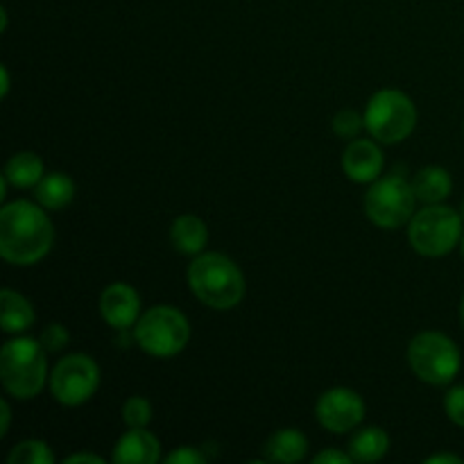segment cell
Listing matches in <instances>:
<instances>
[{
	"label": "cell",
	"mask_w": 464,
	"mask_h": 464,
	"mask_svg": "<svg viewBox=\"0 0 464 464\" xmlns=\"http://www.w3.org/2000/svg\"><path fill=\"white\" fill-rule=\"evenodd\" d=\"M32 324H34L32 304L16 290L5 288L0 293V326L5 334H23Z\"/></svg>",
	"instance_id": "9a60e30c"
},
{
	"label": "cell",
	"mask_w": 464,
	"mask_h": 464,
	"mask_svg": "<svg viewBox=\"0 0 464 464\" xmlns=\"http://www.w3.org/2000/svg\"><path fill=\"white\" fill-rule=\"evenodd\" d=\"M308 453V438L297 429H281L267 440L266 458L270 462L295 464L302 462Z\"/></svg>",
	"instance_id": "2e32d148"
},
{
	"label": "cell",
	"mask_w": 464,
	"mask_h": 464,
	"mask_svg": "<svg viewBox=\"0 0 464 464\" xmlns=\"http://www.w3.org/2000/svg\"><path fill=\"white\" fill-rule=\"evenodd\" d=\"M34 195L45 211H62L75 198V181L66 172H50L34 186Z\"/></svg>",
	"instance_id": "e0dca14e"
},
{
	"label": "cell",
	"mask_w": 464,
	"mask_h": 464,
	"mask_svg": "<svg viewBox=\"0 0 464 464\" xmlns=\"http://www.w3.org/2000/svg\"><path fill=\"white\" fill-rule=\"evenodd\" d=\"M460 216L464 218V199H462V204H460Z\"/></svg>",
	"instance_id": "836d02e7"
},
{
	"label": "cell",
	"mask_w": 464,
	"mask_h": 464,
	"mask_svg": "<svg viewBox=\"0 0 464 464\" xmlns=\"http://www.w3.org/2000/svg\"><path fill=\"white\" fill-rule=\"evenodd\" d=\"M460 252H462V256H464V234H462V240H460Z\"/></svg>",
	"instance_id": "d6a6232c"
},
{
	"label": "cell",
	"mask_w": 464,
	"mask_h": 464,
	"mask_svg": "<svg viewBox=\"0 0 464 464\" xmlns=\"http://www.w3.org/2000/svg\"><path fill=\"white\" fill-rule=\"evenodd\" d=\"M190 324L175 306H152L134 326V343L154 358H172L186 349Z\"/></svg>",
	"instance_id": "8992f818"
},
{
	"label": "cell",
	"mask_w": 464,
	"mask_h": 464,
	"mask_svg": "<svg viewBox=\"0 0 464 464\" xmlns=\"http://www.w3.org/2000/svg\"><path fill=\"white\" fill-rule=\"evenodd\" d=\"M104 464V458L100 456H93V453H75V456H68L63 464Z\"/></svg>",
	"instance_id": "83f0119b"
},
{
	"label": "cell",
	"mask_w": 464,
	"mask_h": 464,
	"mask_svg": "<svg viewBox=\"0 0 464 464\" xmlns=\"http://www.w3.org/2000/svg\"><path fill=\"white\" fill-rule=\"evenodd\" d=\"M343 170L356 184H374L383 170V152L372 139H353L344 148Z\"/></svg>",
	"instance_id": "7c38bea8"
},
{
	"label": "cell",
	"mask_w": 464,
	"mask_h": 464,
	"mask_svg": "<svg viewBox=\"0 0 464 464\" xmlns=\"http://www.w3.org/2000/svg\"><path fill=\"white\" fill-rule=\"evenodd\" d=\"M188 285L195 297L213 311H231L245 297V276L229 256L202 252L188 266Z\"/></svg>",
	"instance_id": "7a4b0ae2"
},
{
	"label": "cell",
	"mask_w": 464,
	"mask_h": 464,
	"mask_svg": "<svg viewBox=\"0 0 464 464\" xmlns=\"http://www.w3.org/2000/svg\"><path fill=\"white\" fill-rule=\"evenodd\" d=\"M417 127V107L403 91H376L365 109V130L383 145L406 140Z\"/></svg>",
	"instance_id": "52a82bcc"
},
{
	"label": "cell",
	"mask_w": 464,
	"mask_h": 464,
	"mask_svg": "<svg viewBox=\"0 0 464 464\" xmlns=\"http://www.w3.org/2000/svg\"><path fill=\"white\" fill-rule=\"evenodd\" d=\"M39 343L44 344V349L48 353H57V352H63V349L68 347V343H71V334H68V329L63 324H59V322H54V324H48L44 329V334H41Z\"/></svg>",
	"instance_id": "cb8c5ba5"
},
{
	"label": "cell",
	"mask_w": 464,
	"mask_h": 464,
	"mask_svg": "<svg viewBox=\"0 0 464 464\" xmlns=\"http://www.w3.org/2000/svg\"><path fill=\"white\" fill-rule=\"evenodd\" d=\"M161 460V444L148 429H130L113 449L116 464H157Z\"/></svg>",
	"instance_id": "4fadbf2b"
},
{
	"label": "cell",
	"mask_w": 464,
	"mask_h": 464,
	"mask_svg": "<svg viewBox=\"0 0 464 464\" xmlns=\"http://www.w3.org/2000/svg\"><path fill=\"white\" fill-rule=\"evenodd\" d=\"M460 322H462V326H464V297H462V302H460Z\"/></svg>",
	"instance_id": "1f68e13d"
},
{
	"label": "cell",
	"mask_w": 464,
	"mask_h": 464,
	"mask_svg": "<svg viewBox=\"0 0 464 464\" xmlns=\"http://www.w3.org/2000/svg\"><path fill=\"white\" fill-rule=\"evenodd\" d=\"M315 415L322 429L335 435H344L362 424L365 401L361 394L349 388H331L317 399Z\"/></svg>",
	"instance_id": "30bf717a"
},
{
	"label": "cell",
	"mask_w": 464,
	"mask_h": 464,
	"mask_svg": "<svg viewBox=\"0 0 464 464\" xmlns=\"http://www.w3.org/2000/svg\"><path fill=\"white\" fill-rule=\"evenodd\" d=\"M166 462L168 464H204V462H207V458H204V453L199 451V449L179 447L166 458Z\"/></svg>",
	"instance_id": "484cf974"
},
{
	"label": "cell",
	"mask_w": 464,
	"mask_h": 464,
	"mask_svg": "<svg viewBox=\"0 0 464 464\" xmlns=\"http://www.w3.org/2000/svg\"><path fill=\"white\" fill-rule=\"evenodd\" d=\"M415 202V188L406 177H379L365 195V213L381 229H399L412 220Z\"/></svg>",
	"instance_id": "ba28073f"
},
{
	"label": "cell",
	"mask_w": 464,
	"mask_h": 464,
	"mask_svg": "<svg viewBox=\"0 0 464 464\" xmlns=\"http://www.w3.org/2000/svg\"><path fill=\"white\" fill-rule=\"evenodd\" d=\"M0 415H3V424H0V438H5L9 430V417H12V411H9L7 401H0Z\"/></svg>",
	"instance_id": "f546056e"
},
{
	"label": "cell",
	"mask_w": 464,
	"mask_h": 464,
	"mask_svg": "<svg viewBox=\"0 0 464 464\" xmlns=\"http://www.w3.org/2000/svg\"><path fill=\"white\" fill-rule=\"evenodd\" d=\"M408 362L417 379L424 383L449 385L460 374L462 353L442 331H424L408 344Z\"/></svg>",
	"instance_id": "5b68a950"
},
{
	"label": "cell",
	"mask_w": 464,
	"mask_h": 464,
	"mask_svg": "<svg viewBox=\"0 0 464 464\" xmlns=\"http://www.w3.org/2000/svg\"><path fill=\"white\" fill-rule=\"evenodd\" d=\"M460 211L444 204H426L408 222V240L421 256L440 258L460 247L464 234Z\"/></svg>",
	"instance_id": "277c9868"
},
{
	"label": "cell",
	"mask_w": 464,
	"mask_h": 464,
	"mask_svg": "<svg viewBox=\"0 0 464 464\" xmlns=\"http://www.w3.org/2000/svg\"><path fill=\"white\" fill-rule=\"evenodd\" d=\"M170 243L175 252L184 254V256H198L208 243L207 225L193 213H184V216L175 218V222H172Z\"/></svg>",
	"instance_id": "5bb4252c"
},
{
	"label": "cell",
	"mask_w": 464,
	"mask_h": 464,
	"mask_svg": "<svg viewBox=\"0 0 464 464\" xmlns=\"http://www.w3.org/2000/svg\"><path fill=\"white\" fill-rule=\"evenodd\" d=\"M122 421L130 429H148L152 421V403L143 397H130L122 403Z\"/></svg>",
	"instance_id": "7402d4cb"
},
{
	"label": "cell",
	"mask_w": 464,
	"mask_h": 464,
	"mask_svg": "<svg viewBox=\"0 0 464 464\" xmlns=\"http://www.w3.org/2000/svg\"><path fill=\"white\" fill-rule=\"evenodd\" d=\"M362 127H365V116H361V113L353 111V109H343V111H338L334 116V134L338 136V139H358Z\"/></svg>",
	"instance_id": "603a6c76"
},
{
	"label": "cell",
	"mask_w": 464,
	"mask_h": 464,
	"mask_svg": "<svg viewBox=\"0 0 464 464\" xmlns=\"http://www.w3.org/2000/svg\"><path fill=\"white\" fill-rule=\"evenodd\" d=\"M390 451V435L385 433L379 426H367L361 429L349 442V456L353 458V462L370 464L385 458V453Z\"/></svg>",
	"instance_id": "d6986e66"
},
{
	"label": "cell",
	"mask_w": 464,
	"mask_h": 464,
	"mask_svg": "<svg viewBox=\"0 0 464 464\" xmlns=\"http://www.w3.org/2000/svg\"><path fill=\"white\" fill-rule=\"evenodd\" d=\"M54 227L39 202L5 204L0 211V256L12 266H34L53 249Z\"/></svg>",
	"instance_id": "6da1fadb"
},
{
	"label": "cell",
	"mask_w": 464,
	"mask_h": 464,
	"mask_svg": "<svg viewBox=\"0 0 464 464\" xmlns=\"http://www.w3.org/2000/svg\"><path fill=\"white\" fill-rule=\"evenodd\" d=\"M0 75H3V86H0V95H3V98H7V93H9V71H7V66L0 68Z\"/></svg>",
	"instance_id": "4dcf8cb0"
},
{
	"label": "cell",
	"mask_w": 464,
	"mask_h": 464,
	"mask_svg": "<svg viewBox=\"0 0 464 464\" xmlns=\"http://www.w3.org/2000/svg\"><path fill=\"white\" fill-rule=\"evenodd\" d=\"M100 385V367L86 353H71L59 358L54 370L50 372V394L62 406H82L89 401Z\"/></svg>",
	"instance_id": "9c48e42d"
},
{
	"label": "cell",
	"mask_w": 464,
	"mask_h": 464,
	"mask_svg": "<svg viewBox=\"0 0 464 464\" xmlns=\"http://www.w3.org/2000/svg\"><path fill=\"white\" fill-rule=\"evenodd\" d=\"M412 188L420 202L424 204H442L451 195L453 179L447 168L442 166H426L417 172L412 179Z\"/></svg>",
	"instance_id": "ac0fdd59"
},
{
	"label": "cell",
	"mask_w": 464,
	"mask_h": 464,
	"mask_svg": "<svg viewBox=\"0 0 464 464\" xmlns=\"http://www.w3.org/2000/svg\"><path fill=\"white\" fill-rule=\"evenodd\" d=\"M100 315L107 322L111 329H134L140 313V297L130 284H118L107 285L100 295Z\"/></svg>",
	"instance_id": "8fae6325"
},
{
	"label": "cell",
	"mask_w": 464,
	"mask_h": 464,
	"mask_svg": "<svg viewBox=\"0 0 464 464\" xmlns=\"http://www.w3.org/2000/svg\"><path fill=\"white\" fill-rule=\"evenodd\" d=\"M353 458L349 453L338 451V449H329V451H322L313 458V464H352Z\"/></svg>",
	"instance_id": "4316f807"
},
{
	"label": "cell",
	"mask_w": 464,
	"mask_h": 464,
	"mask_svg": "<svg viewBox=\"0 0 464 464\" xmlns=\"http://www.w3.org/2000/svg\"><path fill=\"white\" fill-rule=\"evenodd\" d=\"M9 464H53L54 453L44 440H25L16 444L7 456Z\"/></svg>",
	"instance_id": "44dd1931"
},
{
	"label": "cell",
	"mask_w": 464,
	"mask_h": 464,
	"mask_svg": "<svg viewBox=\"0 0 464 464\" xmlns=\"http://www.w3.org/2000/svg\"><path fill=\"white\" fill-rule=\"evenodd\" d=\"M39 340L12 338L0 349V381L9 397L34 399L50 381L48 356Z\"/></svg>",
	"instance_id": "3957f363"
},
{
	"label": "cell",
	"mask_w": 464,
	"mask_h": 464,
	"mask_svg": "<svg viewBox=\"0 0 464 464\" xmlns=\"http://www.w3.org/2000/svg\"><path fill=\"white\" fill-rule=\"evenodd\" d=\"M44 161L34 152H18L5 166V177L16 188H34L44 179Z\"/></svg>",
	"instance_id": "ffe728a7"
},
{
	"label": "cell",
	"mask_w": 464,
	"mask_h": 464,
	"mask_svg": "<svg viewBox=\"0 0 464 464\" xmlns=\"http://www.w3.org/2000/svg\"><path fill=\"white\" fill-rule=\"evenodd\" d=\"M444 412L453 424L464 429V385H453L444 394Z\"/></svg>",
	"instance_id": "d4e9b609"
},
{
	"label": "cell",
	"mask_w": 464,
	"mask_h": 464,
	"mask_svg": "<svg viewBox=\"0 0 464 464\" xmlns=\"http://www.w3.org/2000/svg\"><path fill=\"white\" fill-rule=\"evenodd\" d=\"M426 464H464L460 456H453V453H438V456H430L424 460Z\"/></svg>",
	"instance_id": "f1b7e54d"
}]
</instances>
